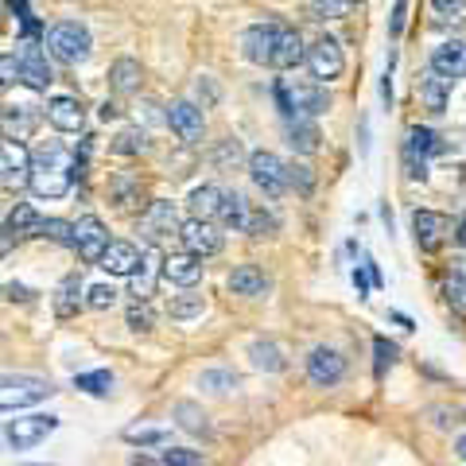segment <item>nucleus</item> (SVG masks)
I'll return each mask as SVG.
<instances>
[{
	"label": "nucleus",
	"instance_id": "nucleus-18",
	"mask_svg": "<svg viewBox=\"0 0 466 466\" xmlns=\"http://www.w3.org/2000/svg\"><path fill=\"white\" fill-rule=\"evenodd\" d=\"M447 218L440 210H412V238L424 253H435L447 241Z\"/></svg>",
	"mask_w": 466,
	"mask_h": 466
},
{
	"label": "nucleus",
	"instance_id": "nucleus-33",
	"mask_svg": "<svg viewBox=\"0 0 466 466\" xmlns=\"http://www.w3.org/2000/svg\"><path fill=\"white\" fill-rule=\"evenodd\" d=\"M175 420H179V428H183V431L202 435V440H210V435H214L210 416L202 412V408H198L195 400H179V404H175Z\"/></svg>",
	"mask_w": 466,
	"mask_h": 466
},
{
	"label": "nucleus",
	"instance_id": "nucleus-58",
	"mask_svg": "<svg viewBox=\"0 0 466 466\" xmlns=\"http://www.w3.org/2000/svg\"><path fill=\"white\" fill-rule=\"evenodd\" d=\"M5 8H8V12H16V20H20V24L35 20V16H32V8H27V0H5Z\"/></svg>",
	"mask_w": 466,
	"mask_h": 466
},
{
	"label": "nucleus",
	"instance_id": "nucleus-22",
	"mask_svg": "<svg viewBox=\"0 0 466 466\" xmlns=\"http://www.w3.org/2000/svg\"><path fill=\"white\" fill-rule=\"evenodd\" d=\"M164 260H167V257H159V249H148V253H144L137 276L128 280V296H133V299H152L156 280L164 276Z\"/></svg>",
	"mask_w": 466,
	"mask_h": 466
},
{
	"label": "nucleus",
	"instance_id": "nucleus-37",
	"mask_svg": "<svg viewBox=\"0 0 466 466\" xmlns=\"http://www.w3.org/2000/svg\"><path fill=\"white\" fill-rule=\"evenodd\" d=\"M109 152L113 156H140V152H148V137H144V128H121V133L113 137Z\"/></svg>",
	"mask_w": 466,
	"mask_h": 466
},
{
	"label": "nucleus",
	"instance_id": "nucleus-10",
	"mask_svg": "<svg viewBox=\"0 0 466 466\" xmlns=\"http://www.w3.org/2000/svg\"><path fill=\"white\" fill-rule=\"evenodd\" d=\"M164 116H167L171 133L179 137L183 144H202V137H207V121H202V106H198V101H187V97L171 101Z\"/></svg>",
	"mask_w": 466,
	"mask_h": 466
},
{
	"label": "nucleus",
	"instance_id": "nucleus-42",
	"mask_svg": "<svg viewBox=\"0 0 466 466\" xmlns=\"http://www.w3.org/2000/svg\"><path fill=\"white\" fill-rule=\"evenodd\" d=\"M358 0H311V20H346Z\"/></svg>",
	"mask_w": 466,
	"mask_h": 466
},
{
	"label": "nucleus",
	"instance_id": "nucleus-64",
	"mask_svg": "<svg viewBox=\"0 0 466 466\" xmlns=\"http://www.w3.org/2000/svg\"><path fill=\"white\" fill-rule=\"evenodd\" d=\"M24 466H43V462H24Z\"/></svg>",
	"mask_w": 466,
	"mask_h": 466
},
{
	"label": "nucleus",
	"instance_id": "nucleus-5",
	"mask_svg": "<svg viewBox=\"0 0 466 466\" xmlns=\"http://www.w3.org/2000/svg\"><path fill=\"white\" fill-rule=\"evenodd\" d=\"M245 167H249V179L265 191V198H280L288 191V164L280 156L257 148V152H249V159H245Z\"/></svg>",
	"mask_w": 466,
	"mask_h": 466
},
{
	"label": "nucleus",
	"instance_id": "nucleus-54",
	"mask_svg": "<svg viewBox=\"0 0 466 466\" xmlns=\"http://www.w3.org/2000/svg\"><path fill=\"white\" fill-rule=\"evenodd\" d=\"M0 70H5V78H0L5 90L12 82H20V63H16V55H12V51H5V58H0Z\"/></svg>",
	"mask_w": 466,
	"mask_h": 466
},
{
	"label": "nucleus",
	"instance_id": "nucleus-63",
	"mask_svg": "<svg viewBox=\"0 0 466 466\" xmlns=\"http://www.w3.org/2000/svg\"><path fill=\"white\" fill-rule=\"evenodd\" d=\"M455 455H459V462H466V435H459V440H455Z\"/></svg>",
	"mask_w": 466,
	"mask_h": 466
},
{
	"label": "nucleus",
	"instance_id": "nucleus-31",
	"mask_svg": "<svg viewBox=\"0 0 466 466\" xmlns=\"http://www.w3.org/2000/svg\"><path fill=\"white\" fill-rule=\"evenodd\" d=\"M284 137H288V144L296 148L299 156H311V152H319V125L315 121H303V116H296V121H284Z\"/></svg>",
	"mask_w": 466,
	"mask_h": 466
},
{
	"label": "nucleus",
	"instance_id": "nucleus-39",
	"mask_svg": "<svg viewBox=\"0 0 466 466\" xmlns=\"http://www.w3.org/2000/svg\"><path fill=\"white\" fill-rule=\"evenodd\" d=\"M198 385L207 392H214V397H226V392H233L241 381H238V373H233V370H202Z\"/></svg>",
	"mask_w": 466,
	"mask_h": 466
},
{
	"label": "nucleus",
	"instance_id": "nucleus-32",
	"mask_svg": "<svg viewBox=\"0 0 466 466\" xmlns=\"http://www.w3.org/2000/svg\"><path fill=\"white\" fill-rule=\"evenodd\" d=\"M249 210H253V202L238 195V191H226V202H222V214H218V226H226V229H238L245 233V222H249Z\"/></svg>",
	"mask_w": 466,
	"mask_h": 466
},
{
	"label": "nucleus",
	"instance_id": "nucleus-17",
	"mask_svg": "<svg viewBox=\"0 0 466 466\" xmlns=\"http://www.w3.org/2000/svg\"><path fill=\"white\" fill-rule=\"evenodd\" d=\"M39 226H43V218H39V210L32 207V202H16V207L8 210V218H5L0 249L12 253V238H39Z\"/></svg>",
	"mask_w": 466,
	"mask_h": 466
},
{
	"label": "nucleus",
	"instance_id": "nucleus-11",
	"mask_svg": "<svg viewBox=\"0 0 466 466\" xmlns=\"http://www.w3.org/2000/svg\"><path fill=\"white\" fill-rule=\"evenodd\" d=\"M183 222H179V210H175V202L167 198H152L148 207H144L140 214V233H144V241L156 249V241L159 238H167V233H179Z\"/></svg>",
	"mask_w": 466,
	"mask_h": 466
},
{
	"label": "nucleus",
	"instance_id": "nucleus-61",
	"mask_svg": "<svg viewBox=\"0 0 466 466\" xmlns=\"http://www.w3.org/2000/svg\"><path fill=\"white\" fill-rule=\"evenodd\" d=\"M5 291H8V299H20V303H27V299H32V291H27L24 284H8Z\"/></svg>",
	"mask_w": 466,
	"mask_h": 466
},
{
	"label": "nucleus",
	"instance_id": "nucleus-30",
	"mask_svg": "<svg viewBox=\"0 0 466 466\" xmlns=\"http://www.w3.org/2000/svg\"><path fill=\"white\" fill-rule=\"evenodd\" d=\"M82 276L78 272H70V276H63L58 280V288H55V315L58 319H70V315H78V308H82Z\"/></svg>",
	"mask_w": 466,
	"mask_h": 466
},
{
	"label": "nucleus",
	"instance_id": "nucleus-27",
	"mask_svg": "<svg viewBox=\"0 0 466 466\" xmlns=\"http://www.w3.org/2000/svg\"><path fill=\"white\" fill-rule=\"evenodd\" d=\"M164 280L179 284V288H195L202 280V257H195V253H171L164 260Z\"/></svg>",
	"mask_w": 466,
	"mask_h": 466
},
{
	"label": "nucleus",
	"instance_id": "nucleus-59",
	"mask_svg": "<svg viewBox=\"0 0 466 466\" xmlns=\"http://www.w3.org/2000/svg\"><path fill=\"white\" fill-rule=\"evenodd\" d=\"M121 113H125V109L116 106V101H109V97L101 101V109H97V116H101V121H116V116H121Z\"/></svg>",
	"mask_w": 466,
	"mask_h": 466
},
{
	"label": "nucleus",
	"instance_id": "nucleus-43",
	"mask_svg": "<svg viewBox=\"0 0 466 466\" xmlns=\"http://www.w3.org/2000/svg\"><path fill=\"white\" fill-rule=\"evenodd\" d=\"M125 440L137 443V447H159V443H167L171 435L156 424H133V428H125Z\"/></svg>",
	"mask_w": 466,
	"mask_h": 466
},
{
	"label": "nucleus",
	"instance_id": "nucleus-2",
	"mask_svg": "<svg viewBox=\"0 0 466 466\" xmlns=\"http://www.w3.org/2000/svg\"><path fill=\"white\" fill-rule=\"evenodd\" d=\"M276 106H280L284 121H315L330 109V94L319 82H296V78H280L276 82Z\"/></svg>",
	"mask_w": 466,
	"mask_h": 466
},
{
	"label": "nucleus",
	"instance_id": "nucleus-1",
	"mask_svg": "<svg viewBox=\"0 0 466 466\" xmlns=\"http://www.w3.org/2000/svg\"><path fill=\"white\" fill-rule=\"evenodd\" d=\"M75 171H78V159L63 144H43L32 156V183L27 187H32L35 198H63L75 187Z\"/></svg>",
	"mask_w": 466,
	"mask_h": 466
},
{
	"label": "nucleus",
	"instance_id": "nucleus-49",
	"mask_svg": "<svg viewBox=\"0 0 466 466\" xmlns=\"http://www.w3.org/2000/svg\"><path fill=\"white\" fill-rule=\"evenodd\" d=\"M400 164H404V175L412 183H428V159L424 156H416L412 148H404L400 152Z\"/></svg>",
	"mask_w": 466,
	"mask_h": 466
},
{
	"label": "nucleus",
	"instance_id": "nucleus-62",
	"mask_svg": "<svg viewBox=\"0 0 466 466\" xmlns=\"http://www.w3.org/2000/svg\"><path fill=\"white\" fill-rule=\"evenodd\" d=\"M455 245H462V249H466V218L455 226Z\"/></svg>",
	"mask_w": 466,
	"mask_h": 466
},
{
	"label": "nucleus",
	"instance_id": "nucleus-35",
	"mask_svg": "<svg viewBox=\"0 0 466 466\" xmlns=\"http://www.w3.org/2000/svg\"><path fill=\"white\" fill-rule=\"evenodd\" d=\"M249 358H253V366L257 370H265V373H280L288 361H284V350L276 346L272 339H257L253 346H249Z\"/></svg>",
	"mask_w": 466,
	"mask_h": 466
},
{
	"label": "nucleus",
	"instance_id": "nucleus-46",
	"mask_svg": "<svg viewBox=\"0 0 466 466\" xmlns=\"http://www.w3.org/2000/svg\"><path fill=\"white\" fill-rule=\"evenodd\" d=\"M288 187L299 191V195H311L315 191V171L308 164H296V159H291L288 164Z\"/></svg>",
	"mask_w": 466,
	"mask_h": 466
},
{
	"label": "nucleus",
	"instance_id": "nucleus-19",
	"mask_svg": "<svg viewBox=\"0 0 466 466\" xmlns=\"http://www.w3.org/2000/svg\"><path fill=\"white\" fill-rule=\"evenodd\" d=\"M428 70H435V75H443V78H466V43L462 39H447L440 43V47L431 51L428 58Z\"/></svg>",
	"mask_w": 466,
	"mask_h": 466
},
{
	"label": "nucleus",
	"instance_id": "nucleus-26",
	"mask_svg": "<svg viewBox=\"0 0 466 466\" xmlns=\"http://www.w3.org/2000/svg\"><path fill=\"white\" fill-rule=\"evenodd\" d=\"M39 125V109L24 106V101H8L5 106V140H24L32 137Z\"/></svg>",
	"mask_w": 466,
	"mask_h": 466
},
{
	"label": "nucleus",
	"instance_id": "nucleus-7",
	"mask_svg": "<svg viewBox=\"0 0 466 466\" xmlns=\"http://www.w3.org/2000/svg\"><path fill=\"white\" fill-rule=\"evenodd\" d=\"M109 229L97 214H82L75 222V253L86 260V265H101V257L109 253Z\"/></svg>",
	"mask_w": 466,
	"mask_h": 466
},
{
	"label": "nucleus",
	"instance_id": "nucleus-14",
	"mask_svg": "<svg viewBox=\"0 0 466 466\" xmlns=\"http://www.w3.org/2000/svg\"><path fill=\"white\" fill-rule=\"evenodd\" d=\"M280 27L284 24H249L241 32V55L257 66H272V51H276V39H280Z\"/></svg>",
	"mask_w": 466,
	"mask_h": 466
},
{
	"label": "nucleus",
	"instance_id": "nucleus-44",
	"mask_svg": "<svg viewBox=\"0 0 466 466\" xmlns=\"http://www.w3.org/2000/svg\"><path fill=\"white\" fill-rule=\"evenodd\" d=\"M276 229H280V222H276L272 210H265V207L249 210V222H245V233H249V238H268V233H276Z\"/></svg>",
	"mask_w": 466,
	"mask_h": 466
},
{
	"label": "nucleus",
	"instance_id": "nucleus-4",
	"mask_svg": "<svg viewBox=\"0 0 466 466\" xmlns=\"http://www.w3.org/2000/svg\"><path fill=\"white\" fill-rule=\"evenodd\" d=\"M55 392V385L47 377H35V373H5V381H0V404H5V412H20L27 404H39L47 400Z\"/></svg>",
	"mask_w": 466,
	"mask_h": 466
},
{
	"label": "nucleus",
	"instance_id": "nucleus-12",
	"mask_svg": "<svg viewBox=\"0 0 466 466\" xmlns=\"http://www.w3.org/2000/svg\"><path fill=\"white\" fill-rule=\"evenodd\" d=\"M346 377V358L334 346H315L308 354V381L319 389H334Z\"/></svg>",
	"mask_w": 466,
	"mask_h": 466
},
{
	"label": "nucleus",
	"instance_id": "nucleus-9",
	"mask_svg": "<svg viewBox=\"0 0 466 466\" xmlns=\"http://www.w3.org/2000/svg\"><path fill=\"white\" fill-rule=\"evenodd\" d=\"M16 63H20V82L27 86V90H47V86L55 82V70L47 63V55L39 51V39H20Z\"/></svg>",
	"mask_w": 466,
	"mask_h": 466
},
{
	"label": "nucleus",
	"instance_id": "nucleus-57",
	"mask_svg": "<svg viewBox=\"0 0 466 466\" xmlns=\"http://www.w3.org/2000/svg\"><path fill=\"white\" fill-rule=\"evenodd\" d=\"M370 284H373L370 268H366V265H358V268H354V288H358V296H361V299H370Z\"/></svg>",
	"mask_w": 466,
	"mask_h": 466
},
{
	"label": "nucleus",
	"instance_id": "nucleus-47",
	"mask_svg": "<svg viewBox=\"0 0 466 466\" xmlns=\"http://www.w3.org/2000/svg\"><path fill=\"white\" fill-rule=\"evenodd\" d=\"M113 303H116V288H113V284H94V288H86V308L109 311Z\"/></svg>",
	"mask_w": 466,
	"mask_h": 466
},
{
	"label": "nucleus",
	"instance_id": "nucleus-23",
	"mask_svg": "<svg viewBox=\"0 0 466 466\" xmlns=\"http://www.w3.org/2000/svg\"><path fill=\"white\" fill-rule=\"evenodd\" d=\"M299 63H308V47L296 27H280V39H276V51H272V70H296Z\"/></svg>",
	"mask_w": 466,
	"mask_h": 466
},
{
	"label": "nucleus",
	"instance_id": "nucleus-48",
	"mask_svg": "<svg viewBox=\"0 0 466 466\" xmlns=\"http://www.w3.org/2000/svg\"><path fill=\"white\" fill-rule=\"evenodd\" d=\"M373 354H377V377H385V370L392 366V361H397V354H400V350H397V342H389V339H381V334H377V339H373Z\"/></svg>",
	"mask_w": 466,
	"mask_h": 466
},
{
	"label": "nucleus",
	"instance_id": "nucleus-56",
	"mask_svg": "<svg viewBox=\"0 0 466 466\" xmlns=\"http://www.w3.org/2000/svg\"><path fill=\"white\" fill-rule=\"evenodd\" d=\"M431 8L440 16H459V12H466V0H431Z\"/></svg>",
	"mask_w": 466,
	"mask_h": 466
},
{
	"label": "nucleus",
	"instance_id": "nucleus-28",
	"mask_svg": "<svg viewBox=\"0 0 466 466\" xmlns=\"http://www.w3.org/2000/svg\"><path fill=\"white\" fill-rule=\"evenodd\" d=\"M451 86H455V82L443 78V75H435V70H424V75H420V97H424V109H428L431 116L447 113Z\"/></svg>",
	"mask_w": 466,
	"mask_h": 466
},
{
	"label": "nucleus",
	"instance_id": "nucleus-52",
	"mask_svg": "<svg viewBox=\"0 0 466 466\" xmlns=\"http://www.w3.org/2000/svg\"><path fill=\"white\" fill-rule=\"evenodd\" d=\"M447 303H455L459 311H466V272L462 268L447 280Z\"/></svg>",
	"mask_w": 466,
	"mask_h": 466
},
{
	"label": "nucleus",
	"instance_id": "nucleus-51",
	"mask_svg": "<svg viewBox=\"0 0 466 466\" xmlns=\"http://www.w3.org/2000/svg\"><path fill=\"white\" fill-rule=\"evenodd\" d=\"M195 97H198L202 109H210V106H218L222 90H218V82H214L210 75H198V78H195Z\"/></svg>",
	"mask_w": 466,
	"mask_h": 466
},
{
	"label": "nucleus",
	"instance_id": "nucleus-34",
	"mask_svg": "<svg viewBox=\"0 0 466 466\" xmlns=\"http://www.w3.org/2000/svg\"><path fill=\"white\" fill-rule=\"evenodd\" d=\"M404 148H412L416 156L431 159V156H443V137L435 133V128H428V125H412V128H408Z\"/></svg>",
	"mask_w": 466,
	"mask_h": 466
},
{
	"label": "nucleus",
	"instance_id": "nucleus-36",
	"mask_svg": "<svg viewBox=\"0 0 466 466\" xmlns=\"http://www.w3.org/2000/svg\"><path fill=\"white\" fill-rule=\"evenodd\" d=\"M202 311H207V299L195 296V291H183V296H171V303H167V315L175 319V323H191V319H198Z\"/></svg>",
	"mask_w": 466,
	"mask_h": 466
},
{
	"label": "nucleus",
	"instance_id": "nucleus-50",
	"mask_svg": "<svg viewBox=\"0 0 466 466\" xmlns=\"http://www.w3.org/2000/svg\"><path fill=\"white\" fill-rule=\"evenodd\" d=\"M159 459H164V466H202V451H191V447H167Z\"/></svg>",
	"mask_w": 466,
	"mask_h": 466
},
{
	"label": "nucleus",
	"instance_id": "nucleus-38",
	"mask_svg": "<svg viewBox=\"0 0 466 466\" xmlns=\"http://www.w3.org/2000/svg\"><path fill=\"white\" fill-rule=\"evenodd\" d=\"M125 323L133 334H148L156 327V311H152V303L148 299H133L128 303V311H125Z\"/></svg>",
	"mask_w": 466,
	"mask_h": 466
},
{
	"label": "nucleus",
	"instance_id": "nucleus-41",
	"mask_svg": "<svg viewBox=\"0 0 466 466\" xmlns=\"http://www.w3.org/2000/svg\"><path fill=\"white\" fill-rule=\"evenodd\" d=\"M75 389L90 392V397H109V392H113V373H109V370L78 373V377H75Z\"/></svg>",
	"mask_w": 466,
	"mask_h": 466
},
{
	"label": "nucleus",
	"instance_id": "nucleus-20",
	"mask_svg": "<svg viewBox=\"0 0 466 466\" xmlns=\"http://www.w3.org/2000/svg\"><path fill=\"white\" fill-rule=\"evenodd\" d=\"M222 202H226V191L218 183H202L195 187L191 195H187V210L198 222H218V214H222Z\"/></svg>",
	"mask_w": 466,
	"mask_h": 466
},
{
	"label": "nucleus",
	"instance_id": "nucleus-16",
	"mask_svg": "<svg viewBox=\"0 0 466 466\" xmlns=\"http://www.w3.org/2000/svg\"><path fill=\"white\" fill-rule=\"evenodd\" d=\"M43 116H47L51 128H58V133H82V125H86L82 101L70 97V94H55L47 101V109H43Z\"/></svg>",
	"mask_w": 466,
	"mask_h": 466
},
{
	"label": "nucleus",
	"instance_id": "nucleus-25",
	"mask_svg": "<svg viewBox=\"0 0 466 466\" xmlns=\"http://www.w3.org/2000/svg\"><path fill=\"white\" fill-rule=\"evenodd\" d=\"M140 82H144V66L137 63L133 55H121V58H113V66H109V90L113 94H137L140 90Z\"/></svg>",
	"mask_w": 466,
	"mask_h": 466
},
{
	"label": "nucleus",
	"instance_id": "nucleus-40",
	"mask_svg": "<svg viewBox=\"0 0 466 466\" xmlns=\"http://www.w3.org/2000/svg\"><path fill=\"white\" fill-rule=\"evenodd\" d=\"M39 238H47V241H55V245H66V249H75V222H66V218H43Z\"/></svg>",
	"mask_w": 466,
	"mask_h": 466
},
{
	"label": "nucleus",
	"instance_id": "nucleus-29",
	"mask_svg": "<svg viewBox=\"0 0 466 466\" xmlns=\"http://www.w3.org/2000/svg\"><path fill=\"white\" fill-rule=\"evenodd\" d=\"M229 291L233 296H245V299H260L268 291V276L257 265H238L229 272Z\"/></svg>",
	"mask_w": 466,
	"mask_h": 466
},
{
	"label": "nucleus",
	"instance_id": "nucleus-13",
	"mask_svg": "<svg viewBox=\"0 0 466 466\" xmlns=\"http://www.w3.org/2000/svg\"><path fill=\"white\" fill-rule=\"evenodd\" d=\"M179 241H183V253L214 257V253H222V226H218V222H198V218H187L183 229H179Z\"/></svg>",
	"mask_w": 466,
	"mask_h": 466
},
{
	"label": "nucleus",
	"instance_id": "nucleus-3",
	"mask_svg": "<svg viewBox=\"0 0 466 466\" xmlns=\"http://www.w3.org/2000/svg\"><path fill=\"white\" fill-rule=\"evenodd\" d=\"M43 47H47V55L55 58V63H63V66H78L90 58L94 51V35H90V27H86L82 20H58L47 39H43Z\"/></svg>",
	"mask_w": 466,
	"mask_h": 466
},
{
	"label": "nucleus",
	"instance_id": "nucleus-45",
	"mask_svg": "<svg viewBox=\"0 0 466 466\" xmlns=\"http://www.w3.org/2000/svg\"><path fill=\"white\" fill-rule=\"evenodd\" d=\"M210 159H214L218 167H226V171H229V167H238L241 159H245V152H241V140H233V137L218 140V148H214V156H210Z\"/></svg>",
	"mask_w": 466,
	"mask_h": 466
},
{
	"label": "nucleus",
	"instance_id": "nucleus-21",
	"mask_svg": "<svg viewBox=\"0 0 466 466\" xmlns=\"http://www.w3.org/2000/svg\"><path fill=\"white\" fill-rule=\"evenodd\" d=\"M140 260H144V253L137 249L133 241H113L97 268H106L109 276H128V280H133L137 268H140Z\"/></svg>",
	"mask_w": 466,
	"mask_h": 466
},
{
	"label": "nucleus",
	"instance_id": "nucleus-24",
	"mask_svg": "<svg viewBox=\"0 0 466 466\" xmlns=\"http://www.w3.org/2000/svg\"><path fill=\"white\" fill-rule=\"evenodd\" d=\"M109 202L116 210H133L144 202V179L133 171H116L109 179Z\"/></svg>",
	"mask_w": 466,
	"mask_h": 466
},
{
	"label": "nucleus",
	"instance_id": "nucleus-8",
	"mask_svg": "<svg viewBox=\"0 0 466 466\" xmlns=\"http://www.w3.org/2000/svg\"><path fill=\"white\" fill-rule=\"evenodd\" d=\"M308 70L315 82H334L342 78L346 70V55H342V43L334 35H319L311 47H308Z\"/></svg>",
	"mask_w": 466,
	"mask_h": 466
},
{
	"label": "nucleus",
	"instance_id": "nucleus-15",
	"mask_svg": "<svg viewBox=\"0 0 466 466\" xmlns=\"http://www.w3.org/2000/svg\"><path fill=\"white\" fill-rule=\"evenodd\" d=\"M0 183L8 187H20L24 183H32V152L24 148L20 140H5V148H0Z\"/></svg>",
	"mask_w": 466,
	"mask_h": 466
},
{
	"label": "nucleus",
	"instance_id": "nucleus-53",
	"mask_svg": "<svg viewBox=\"0 0 466 466\" xmlns=\"http://www.w3.org/2000/svg\"><path fill=\"white\" fill-rule=\"evenodd\" d=\"M404 20H408V0H392V16H389V39L392 43L404 35Z\"/></svg>",
	"mask_w": 466,
	"mask_h": 466
},
{
	"label": "nucleus",
	"instance_id": "nucleus-6",
	"mask_svg": "<svg viewBox=\"0 0 466 466\" xmlns=\"http://www.w3.org/2000/svg\"><path fill=\"white\" fill-rule=\"evenodd\" d=\"M55 428H58V416H47V412L16 416V420H8V424H5V443L12 451H27V447H35V443L47 440Z\"/></svg>",
	"mask_w": 466,
	"mask_h": 466
},
{
	"label": "nucleus",
	"instance_id": "nucleus-55",
	"mask_svg": "<svg viewBox=\"0 0 466 466\" xmlns=\"http://www.w3.org/2000/svg\"><path fill=\"white\" fill-rule=\"evenodd\" d=\"M447 152H466V128H455V133L443 137V156Z\"/></svg>",
	"mask_w": 466,
	"mask_h": 466
},
{
	"label": "nucleus",
	"instance_id": "nucleus-60",
	"mask_svg": "<svg viewBox=\"0 0 466 466\" xmlns=\"http://www.w3.org/2000/svg\"><path fill=\"white\" fill-rule=\"evenodd\" d=\"M128 466H164V459H156L152 451H137V455L128 459Z\"/></svg>",
	"mask_w": 466,
	"mask_h": 466
}]
</instances>
